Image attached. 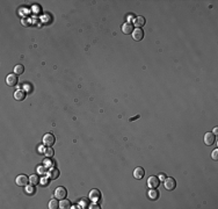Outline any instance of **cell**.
I'll return each instance as SVG.
<instances>
[{"label":"cell","instance_id":"6da1fadb","mask_svg":"<svg viewBox=\"0 0 218 209\" xmlns=\"http://www.w3.org/2000/svg\"><path fill=\"white\" fill-rule=\"evenodd\" d=\"M56 142V137L52 135V134H45L43 136V144L46 145V146H51L54 145Z\"/></svg>","mask_w":218,"mask_h":209},{"label":"cell","instance_id":"7a4b0ae2","mask_svg":"<svg viewBox=\"0 0 218 209\" xmlns=\"http://www.w3.org/2000/svg\"><path fill=\"white\" fill-rule=\"evenodd\" d=\"M66 195H68V190H66V188L64 187H57L56 190H55V198L57 200H63L66 198Z\"/></svg>","mask_w":218,"mask_h":209},{"label":"cell","instance_id":"3957f363","mask_svg":"<svg viewBox=\"0 0 218 209\" xmlns=\"http://www.w3.org/2000/svg\"><path fill=\"white\" fill-rule=\"evenodd\" d=\"M15 182L18 186H21V187H26L29 182V178L27 176H25V174H20V176L16 177L15 179Z\"/></svg>","mask_w":218,"mask_h":209},{"label":"cell","instance_id":"277c9868","mask_svg":"<svg viewBox=\"0 0 218 209\" xmlns=\"http://www.w3.org/2000/svg\"><path fill=\"white\" fill-rule=\"evenodd\" d=\"M88 198H89L91 201H93V202H97L100 199H101V193H100V190H99V189L94 188V189H92V190L89 192Z\"/></svg>","mask_w":218,"mask_h":209},{"label":"cell","instance_id":"5b68a950","mask_svg":"<svg viewBox=\"0 0 218 209\" xmlns=\"http://www.w3.org/2000/svg\"><path fill=\"white\" fill-rule=\"evenodd\" d=\"M164 186H165V188L167 190H173L175 188V186H176V182H175V180L173 178H166L164 180Z\"/></svg>","mask_w":218,"mask_h":209},{"label":"cell","instance_id":"8992f818","mask_svg":"<svg viewBox=\"0 0 218 209\" xmlns=\"http://www.w3.org/2000/svg\"><path fill=\"white\" fill-rule=\"evenodd\" d=\"M18 75H15V73H12V75H8L6 77V84L7 86L9 87H13V86H16V84H18V77H16Z\"/></svg>","mask_w":218,"mask_h":209},{"label":"cell","instance_id":"52a82bcc","mask_svg":"<svg viewBox=\"0 0 218 209\" xmlns=\"http://www.w3.org/2000/svg\"><path fill=\"white\" fill-rule=\"evenodd\" d=\"M159 184H160L159 178H158V177H154V176L150 177L148 180H147V186H148V188H158Z\"/></svg>","mask_w":218,"mask_h":209},{"label":"cell","instance_id":"ba28073f","mask_svg":"<svg viewBox=\"0 0 218 209\" xmlns=\"http://www.w3.org/2000/svg\"><path fill=\"white\" fill-rule=\"evenodd\" d=\"M132 37H133V40H135V41H142L143 37H144V31H143V29H140V28L133 29V31H132Z\"/></svg>","mask_w":218,"mask_h":209},{"label":"cell","instance_id":"9c48e42d","mask_svg":"<svg viewBox=\"0 0 218 209\" xmlns=\"http://www.w3.org/2000/svg\"><path fill=\"white\" fill-rule=\"evenodd\" d=\"M216 142V137L212 132H207L204 135V143L205 145H212Z\"/></svg>","mask_w":218,"mask_h":209},{"label":"cell","instance_id":"30bf717a","mask_svg":"<svg viewBox=\"0 0 218 209\" xmlns=\"http://www.w3.org/2000/svg\"><path fill=\"white\" fill-rule=\"evenodd\" d=\"M48 177H49L50 179H54V180L58 179V177H59V171H58L57 168H55V167L49 168V171H48Z\"/></svg>","mask_w":218,"mask_h":209},{"label":"cell","instance_id":"8fae6325","mask_svg":"<svg viewBox=\"0 0 218 209\" xmlns=\"http://www.w3.org/2000/svg\"><path fill=\"white\" fill-rule=\"evenodd\" d=\"M122 31H123L124 34H127V35L132 34V31H133V26H132V23H131V22H125V23H123V26H122Z\"/></svg>","mask_w":218,"mask_h":209},{"label":"cell","instance_id":"7c38bea8","mask_svg":"<svg viewBox=\"0 0 218 209\" xmlns=\"http://www.w3.org/2000/svg\"><path fill=\"white\" fill-rule=\"evenodd\" d=\"M144 174H145V171H144L142 167H136L135 170H133V177H135L137 180L143 179Z\"/></svg>","mask_w":218,"mask_h":209},{"label":"cell","instance_id":"4fadbf2b","mask_svg":"<svg viewBox=\"0 0 218 209\" xmlns=\"http://www.w3.org/2000/svg\"><path fill=\"white\" fill-rule=\"evenodd\" d=\"M147 196H148V199L150 200H157L158 198H159V192L157 190V188H151L150 190H148V193H147Z\"/></svg>","mask_w":218,"mask_h":209},{"label":"cell","instance_id":"5bb4252c","mask_svg":"<svg viewBox=\"0 0 218 209\" xmlns=\"http://www.w3.org/2000/svg\"><path fill=\"white\" fill-rule=\"evenodd\" d=\"M14 99L18 100V101H22V100L26 99V93H25L23 91H21V90L16 91V92L14 93Z\"/></svg>","mask_w":218,"mask_h":209},{"label":"cell","instance_id":"9a60e30c","mask_svg":"<svg viewBox=\"0 0 218 209\" xmlns=\"http://www.w3.org/2000/svg\"><path fill=\"white\" fill-rule=\"evenodd\" d=\"M59 208H62V209H69V208H71V202L69 200H66V199H63L59 202Z\"/></svg>","mask_w":218,"mask_h":209},{"label":"cell","instance_id":"2e32d148","mask_svg":"<svg viewBox=\"0 0 218 209\" xmlns=\"http://www.w3.org/2000/svg\"><path fill=\"white\" fill-rule=\"evenodd\" d=\"M135 25H136L137 28L143 27V26L145 25V19H144L143 16H137L136 19H135Z\"/></svg>","mask_w":218,"mask_h":209},{"label":"cell","instance_id":"e0dca14e","mask_svg":"<svg viewBox=\"0 0 218 209\" xmlns=\"http://www.w3.org/2000/svg\"><path fill=\"white\" fill-rule=\"evenodd\" d=\"M38 181H40V179H38V177L36 176V174H32V176L29 178V182H30L32 186L37 185V184H38Z\"/></svg>","mask_w":218,"mask_h":209},{"label":"cell","instance_id":"ac0fdd59","mask_svg":"<svg viewBox=\"0 0 218 209\" xmlns=\"http://www.w3.org/2000/svg\"><path fill=\"white\" fill-rule=\"evenodd\" d=\"M23 71H25V67H23L22 65H16V66L14 67V73H15V75H22Z\"/></svg>","mask_w":218,"mask_h":209},{"label":"cell","instance_id":"d6986e66","mask_svg":"<svg viewBox=\"0 0 218 209\" xmlns=\"http://www.w3.org/2000/svg\"><path fill=\"white\" fill-rule=\"evenodd\" d=\"M59 207V203L57 202V200H51V201H50L49 202V208L50 209H56V208H58Z\"/></svg>","mask_w":218,"mask_h":209},{"label":"cell","instance_id":"ffe728a7","mask_svg":"<svg viewBox=\"0 0 218 209\" xmlns=\"http://www.w3.org/2000/svg\"><path fill=\"white\" fill-rule=\"evenodd\" d=\"M79 206H80V208H87L89 206L88 204V200L87 199H81L79 201Z\"/></svg>","mask_w":218,"mask_h":209},{"label":"cell","instance_id":"44dd1931","mask_svg":"<svg viewBox=\"0 0 218 209\" xmlns=\"http://www.w3.org/2000/svg\"><path fill=\"white\" fill-rule=\"evenodd\" d=\"M44 153H45L46 157H52V156H54V150L50 148V146H48V149L44 151Z\"/></svg>","mask_w":218,"mask_h":209},{"label":"cell","instance_id":"7402d4cb","mask_svg":"<svg viewBox=\"0 0 218 209\" xmlns=\"http://www.w3.org/2000/svg\"><path fill=\"white\" fill-rule=\"evenodd\" d=\"M55 166V163H51L49 159H46L45 162H44V167H49V168H51V167H54Z\"/></svg>","mask_w":218,"mask_h":209},{"label":"cell","instance_id":"603a6c76","mask_svg":"<svg viewBox=\"0 0 218 209\" xmlns=\"http://www.w3.org/2000/svg\"><path fill=\"white\" fill-rule=\"evenodd\" d=\"M211 157H212V159H213V160H218V149H216V150L212 151Z\"/></svg>","mask_w":218,"mask_h":209},{"label":"cell","instance_id":"cb8c5ba5","mask_svg":"<svg viewBox=\"0 0 218 209\" xmlns=\"http://www.w3.org/2000/svg\"><path fill=\"white\" fill-rule=\"evenodd\" d=\"M158 178H159V180H165V179H166V177H165V174H160V176H159Z\"/></svg>","mask_w":218,"mask_h":209},{"label":"cell","instance_id":"d4e9b609","mask_svg":"<svg viewBox=\"0 0 218 209\" xmlns=\"http://www.w3.org/2000/svg\"><path fill=\"white\" fill-rule=\"evenodd\" d=\"M89 208H92V209H97V208H100V207H99L96 203H94V204H93V206H91Z\"/></svg>","mask_w":218,"mask_h":209},{"label":"cell","instance_id":"484cf974","mask_svg":"<svg viewBox=\"0 0 218 209\" xmlns=\"http://www.w3.org/2000/svg\"><path fill=\"white\" fill-rule=\"evenodd\" d=\"M212 134H213V135H217V134H218V128H215L213 131H212Z\"/></svg>","mask_w":218,"mask_h":209},{"label":"cell","instance_id":"4316f807","mask_svg":"<svg viewBox=\"0 0 218 209\" xmlns=\"http://www.w3.org/2000/svg\"><path fill=\"white\" fill-rule=\"evenodd\" d=\"M32 187H28V192H29V193H32V190H34V189H31Z\"/></svg>","mask_w":218,"mask_h":209},{"label":"cell","instance_id":"83f0119b","mask_svg":"<svg viewBox=\"0 0 218 209\" xmlns=\"http://www.w3.org/2000/svg\"><path fill=\"white\" fill-rule=\"evenodd\" d=\"M38 171H40V173H44V171H43V167H38Z\"/></svg>","mask_w":218,"mask_h":209}]
</instances>
